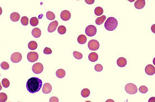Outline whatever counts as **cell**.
I'll use <instances>...</instances> for the list:
<instances>
[{
    "label": "cell",
    "instance_id": "15",
    "mask_svg": "<svg viewBox=\"0 0 155 102\" xmlns=\"http://www.w3.org/2000/svg\"><path fill=\"white\" fill-rule=\"evenodd\" d=\"M31 34L32 36L35 38H38L41 36L42 32L40 29L38 28H35L33 29L32 31H31Z\"/></svg>",
    "mask_w": 155,
    "mask_h": 102
},
{
    "label": "cell",
    "instance_id": "16",
    "mask_svg": "<svg viewBox=\"0 0 155 102\" xmlns=\"http://www.w3.org/2000/svg\"><path fill=\"white\" fill-rule=\"evenodd\" d=\"M20 14L17 12H12L11 14L10 19L13 22H17L20 20Z\"/></svg>",
    "mask_w": 155,
    "mask_h": 102
},
{
    "label": "cell",
    "instance_id": "13",
    "mask_svg": "<svg viewBox=\"0 0 155 102\" xmlns=\"http://www.w3.org/2000/svg\"><path fill=\"white\" fill-rule=\"evenodd\" d=\"M145 0H137L134 3V6L137 9H142L145 6Z\"/></svg>",
    "mask_w": 155,
    "mask_h": 102
},
{
    "label": "cell",
    "instance_id": "7",
    "mask_svg": "<svg viewBox=\"0 0 155 102\" xmlns=\"http://www.w3.org/2000/svg\"><path fill=\"white\" fill-rule=\"evenodd\" d=\"M22 60V55L19 52H15L11 56V61L13 63L17 64L20 62Z\"/></svg>",
    "mask_w": 155,
    "mask_h": 102
},
{
    "label": "cell",
    "instance_id": "19",
    "mask_svg": "<svg viewBox=\"0 0 155 102\" xmlns=\"http://www.w3.org/2000/svg\"><path fill=\"white\" fill-rule=\"evenodd\" d=\"M77 41H78V43H80V44H84L86 43V42H87V38L85 35H80V36L78 37Z\"/></svg>",
    "mask_w": 155,
    "mask_h": 102
},
{
    "label": "cell",
    "instance_id": "29",
    "mask_svg": "<svg viewBox=\"0 0 155 102\" xmlns=\"http://www.w3.org/2000/svg\"><path fill=\"white\" fill-rule=\"evenodd\" d=\"M28 23H29V19L28 18H27V17H26V16H23V17L21 18V23L22 24V25L26 26L28 25Z\"/></svg>",
    "mask_w": 155,
    "mask_h": 102
},
{
    "label": "cell",
    "instance_id": "17",
    "mask_svg": "<svg viewBox=\"0 0 155 102\" xmlns=\"http://www.w3.org/2000/svg\"><path fill=\"white\" fill-rule=\"evenodd\" d=\"M88 60L91 62H96L98 60V55L95 52H91L88 55Z\"/></svg>",
    "mask_w": 155,
    "mask_h": 102
},
{
    "label": "cell",
    "instance_id": "27",
    "mask_svg": "<svg viewBox=\"0 0 155 102\" xmlns=\"http://www.w3.org/2000/svg\"><path fill=\"white\" fill-rule=\"evenodd\" d=\"M73 56L75 58H76L77 60H81L82 58L83 55L81 53L77 51H74L73 52Z\"/></svg>",
    "mask_w": 155,
    "mask_h": 102
},
{
    "label": "cell",
    "instance_id": "35",
    "mask_svg": "<svg viewBox=\"0 0 155 102\" xmlns=\"http://www.w3.org/2000/svg\"><path fill=\"white\" fill-rule=\"evenodd\" d=\"M50 102H58L59 99L56 96H53V97L51 98V99H49Z\"/></svg>",
    "mask_w": 155,
    "mask_h": 102
},
{
    "label": "cell",
    "instance_id": "10",
    "mask_svg": "<svg viewBox=\"0 0 155 102\" xmlns=\"http://www.w3.org/2000/svg\"><path fill=\"white\" fill-rule=\"evenodd\" d=\"M145 72L148 75H153L155 74V67L152 65H148L145 67Z\"/></svg>",
    "mask_w": 155,
    "mask_h": 102
},
{
    "label": "cell",
    "instance_id": "26",
    "mask_svg": "<svg viewBox=\"0 0 155 102\" xmlns=\"http://www.w3.org/2000/svg\"><path fill=\"white\" fill-rule=\"evenodd\" d=\"M10 81H9V80L7 79L4 78L2 80V86L4 87V88H9V87L10 86Z\"/></svg>",
    "mask_w": 155,
    "mask_h": 102
},
{
    "label": "cell",
    "instance_id": "36",
    "mask_svg": "<svg viewBox=\"0 0 155 102\" xmlns=\"http://www.w3.org/2000/svg\"><path fill=\"white\" fill-rule=\"evenodd\" d=\"M85 2L86 3H87V4H93V3H94V2H95V0H85Z\"/></svg>",
    "mask_w": 155,
    "mask_h": 102
},
{
    "label": "cell",
    "instance_id": "9",
    "mask_svg": "<svg viewBox=\"0 0 155 102\" xmlns=\"http://www.w3.org/2000/svg\"><path fill=\"white\" fill-rule=\"evenodd\" d=\"M71 17V13L68 10H64L60 13V18L63 21H68Z\"/></svg>",
    "mask_w": 155,
    "mask_h": 102
},
{
    "label": "cell",
    "instance_id": "2",
    "mask_svg": "<svg viewBox=\"0 0 155 102\" xmlns=\"http://www.w3.org/2000/svg\"><path fill=\"white\" fill-rule=\"evenodd\" d=\"M118 21L113 17L109 18L104 24L105 28L108 31H113L118 27Z\"/></svg>",
    "mask_w": 155,
    "mask_h": 102
},
{
    "label": "cell",
    "instance_id": "33",
    "mask_svg": "<svg viewBox=\"0 0 155 102\" xmlns=\"http://www.w3.org/2000/svg\"><path fill=\"white\" fill-rule=\"evenodd\" d=\"M95 70L97 72H100L103 70V67L100 64H97L95 66Z\"/></svg>",
    "mask_w": 155,
    "mask_h": 102
},
{
    "label": "cell",
    "instance_id": "21",
    "mask_svg": "<svg viewBox=\"0 0 155 102\" xmlns=\"http://www.w3.org/2000/svg\"><path fill=\"white\" fill-rule=\"evenodd\" d=\"M105 19H106V16L103 15V16H100V17L97 18L96 19V20H95V23H96V24H97V25H100L104 23L105 20Z\"/></svg>",
    "mask_w": 155,
    "mask_h": 102
},
{
    "label": "cell",
    "instance_id": "24",
    "mask_svg": "<svg viewBox=\"0 0 155 102\" xmlns=\"http://www.w3.org/2000/svg\"><path fill=\"white\" fill-rule=\"evenodd\" d=\"M103 12H104V10H103L102 7H97L95 9V14L96 15L100 16L101 15H103Z\"/></svg>",
    "mask_w": 155,
    "mask_h": 102
},
{
    "label": "cell",
    "instance_id": "4",
    "mask_svg": "<svg viewBox=\"0 0 155 102\" xmlns=\"http://www.w3.org/2000/svg\"><path fill=\"white\" fill-rule=\"evenodd\" d=\"M97 32V29L95 26L88 25L85 29V33L88 37H93L95 36Z\"/></svg>",
    "mask_w": 155,
    "mask_h": 102
},
{
    "label": "cell",
    "instance_id": "30",
    "mask_svg": "<svg viewBox=\"0 0 155 102\" xmlns=\"http://www.w3.org/2000/svg\"><path fill=\"white\" fill-rule=\"evenodd\" d=\"M7 95L4 93H0V102H5L7 101Z\"/></svg>",
    "mask_w": 155,
    "mask_h": 102
},
{
    "label": "cell",
    "instance_id": "14",
    "mask_svg": "<svg viewBox=\"0 0 155 102\" xmlns=\"http://www.w3.org/2000/svg\"><path fill=\"white\" fill-rule=\"evenodd\" d=\"M127 61L124 57H120L117 60V65L119 67H123L127 65Z\"/></svg>",
    "mask_w": 155,
    "mask_h": 102
},
{
    "label": "cell",
    "instance_id": "31",
    "mask_svg": "<svg viewBox=\"0 0 155 102\" xmlns=\"http://www.w3.org/2000/svg\"><path fill=\"white\" fill-rule=\"evenodd\" d=\"M1 67L2 68L3 70H7L9 69V67H10V66H9V64L7 62L3 61V62H2L1 64Z\"/></svg>",
    "mask_w": 155,
    "mask_h": 102
},
{
    "label": "cell",
    "instance_id": "32",
    "mask_svg": "<svg viewBox=\"0 0 155 102\" xmlns=\"http://www.w3.org/2000/svg\"><path fill=\"white\" fill-rule=\"evenodd\" d=\"M139 92L141 93L142 94H145L146 93L148 92V88H147V86H141V87H140L139 89Z\"/></svg>",
    "mask_w": 155,
    "mask_h": 102
},
{
    "label": "cell",
    "instance_id": "18",
    "mask_svg": "<svg viewBox=\"0 0 155 102\" xmlns=\"http://www.w3.org/2000/svg\"><path fill=\"white\" fill-rule=\"evenodd\" d=\"M66 72L63 69H58L56 71V76L60 79H62L65 76Z\"/></svg>",
    "mask_w": 155,
    "mask_h": 102
},
{
    "label": "cell",
    "instance_id": "28",
    "mask_svg": "<svg viewBox=\"0 0 155 102\" xmlns=\"http://www.w3.org/2000/svg\"><path fill=\"white\" fill-rule=\"evenodd\" d=\"M58 32L60 34H64L66 32V28L63 25H60L58 28Z\"/></svg>",
    "mask_w": 155,
    "mask_h": 102
},
{
    "label": "cell",
    "instance_id": "25",
    "mask_svg": "<svg viewBox=\"0 0 155 102\" xmlns=\"http://www.w3.org/2000/svg\"><path fill=\"white\" fill-rule=\"evenodd\" d=\"M46 17L49 20H53L55 19V15L52 11H48L46 14Z\"/></svg>",
    "mask_w": 155,
    "mask_h": 102
},
{
    "label": "cell",
    "instance_id": "6",
    "mask_svg": "<svg viewBox=\"0 0 155 102\" xmlns=\"http://www.w3.org/2000/svg\"><path fill=\"white\" fill-rule=\"evenodd\" d=\"M100 44L96 40H91L88 43V47L91 51H96L99 48Z\"/></svg>",
    "mask_w": 155,
    "mask_h": 102
},
{
    "label": "cell",
    "instance_id": "34",
    "mask_svg": "<svg viewBox=\"0 0 155 102\" xmlns=\"http://www.w3.org/2000/svg\"><path fill=\"white\" fill-rule=\"evenodd\" d=\"M43 52L44 54L45 55H51V53H52V51L51 48H49L48 47H45L44 49Z\"/></svg>",
    "mask_w": 155,
    "mask_h": 102
},
{
    "label": "cell",
    "instance_id": "23",
    "mask_svg": "<svg viewBox=\"0 0 155 102\" xmlns=\"http://www.w3.org/2000/svg\"><path fill=\"white\" fill-rule=\"evenodd\" d=\"M90 94V92L89 89H84L82 91H81V95L82 96V97L84 98H87Z\"/></svg>",
    "mask_w": 155,
    "mask_h": 102
},
{
    "label": "cell",
    "instance_id": "8",
    "mask_svg": "<svg viewBox=\"0 0 155 102\" xmlns=\"http://www.w3.org/2000/svg\"><path fill=\"white\" fill-rule=\"evenodd\" d=\"M27 58L29 62H35L38 60L39 55L38 53L35 52H30L27 55Z\"/></svg>",
    "mask_w": 155,
    "mask_h": 102
},
{
    "label": "cell",
    "instance_id": "11",
    "mask_svg": "<svg viewBox=\"0 0 155 102\" xmlns=\"http://www.w3.org/2000/svg\"><path fill=\"white\" fill-rule=\"evenodd\" d=\"M58 23L57 21H53V22H52L51 23L49 24V25L48 26V31L49 33H53L56 30L57 27H58Z\"/></svg>",
    "mask_w": 155,
    "mask_h": 102
},
{
    "label": "cell",
    "instance_id": "12",
    "mask_svg": "<svg viewBox=\"0 0 155 102\" xmlns=\"http://www.w3.org/2000/svg\"><path fill=\"white\" fill-rule=\"evenodd\" d=\"M52 90V85L49 84V83H45L44 84L43 88H42V91L43 93L44 94H49L51 92Z\"/></svg>",
    "mask_w": 155,
    "mask_h": 102
},
{
    "label": "cell",
    "instance_id": "5",
    "mask_svg": "<svg viewBox=\"0 0 155 102\" xmlns=\"http://www.w3.org/2000/svg\"><path fill=\"white\" fill-rule=\"evenodd\" d=\"M44 67L43 65L41 63L38 62L33 65L32 67V71L35 74H41L43 71Z\"/></svg>",
    "mask_w": 155,
    "mask_h": 102
},
{
    "label": "cell",
    "instance_id": "20",
    "mask_svg": "<svg viewBox=\"0 0 155 102\" xmlns=\"http://www.w3.org/2000/svg\"><path fill=\"white\" fill-rule=\"evenodd\" d=\"M38 47L37 43L35 41H31L29 43L28 48L30 50H35Z\"/></svg>",
    "mask_w": 155,
    "mask_h": 102
},
{
    "label": "cell",
    "instance_id": "22",
    "mask_svg": "<svg viewBox=\"0 0 155 102\" xmlns=\"http://www.w3.org/2000/svg\"><path fill=\"white\" fill-rule=\"evenodd\" d=\"M30 24L33 27H35L39 24L38 19L36 17L31 18L30 20Z\"/></svg>",
    "mask_w": 155,
    "mask_h": 102
},
{
    "label": "cell",
    "instance_id": "1",
    "mask_svg": "<svg viewBox=\"0 0 155 102\" xmlns=\"http://www.w3.org/2000/svg\"><path fill=\"white\" fill-rule=\"evenodd\" d=\"M42 80L36 77H31L26 83L27 91L30 93L34 94L38 92L42 87Z\"/></svg>",
    "mask_w": 155,
    "mask_h": 102
},
{
    "label": "cell",
    "instance_id": "3",
    "mask_svg": "<svg viewBox=\"0 0 155 102\" xmlns=\"http://www.w3.org/2000/svg\"><path fill=\"white\" fill-rule=\"evenodd\" d=\"M125 90L127 93L129 94H134L137 93L138 89L136 85L132 83L127 84L125 86Z\"/></svg>",
    "mask_w": 155,
    "mask_h": 102
}]
</instances>
